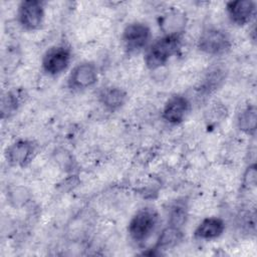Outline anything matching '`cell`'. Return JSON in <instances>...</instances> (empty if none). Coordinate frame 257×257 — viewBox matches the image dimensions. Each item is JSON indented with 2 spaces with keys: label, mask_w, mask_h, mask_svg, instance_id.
<instances>
[{
  "label": "cell",
  "mask_w": 257,
  "mask_h": 257,
  "mask_svg": "<svg viewBox=\"0 0 257 257\" xmlns=\"http://www.w3.org/2000/svg\"><path fill=\"white\" fill-rule=\"evenodd\" d=\"M159 25L164 34L182 35L186 29L187 16L178 9H172L160 17Z\"/></svg>",
  "instance_id": "cell-13"
},
{
  "label": "cell",
  "mask_w": 257,
  "mask_h": 257,
  "mask_svg": "<svg viewBox=\"0 0 257 257\" xmlns=\"http://www.w3.org/2000/svg\"><path fill=\"white\" fill-rule=\"evenodd\" d=\"M98 79V68L92 61H82L71 69L67 77V87L73 91L92 87Z\"/></svg>",
  "instance_id": "cell-7"
},
{
  "label": "cell",
  "mask_w": 257,
  "mask_h": 257,
  "mask_svg": "<svg viewBox=\"0 0 257 257\" xmlns=\"http://www.w3.org/2000/svg\"><path fill=\"white\" fill-rule=\"evenodd\" d=\"M21 94L19 91H9L7 92L6 95L3 96L2 98V105H1V112H2V117L4 118L5 115L8 117L13 114L18 107L20 106L21 103Z\"/></svg>",
  "instance_id": "cell-18"
},
{
  "label": "cell",
  "mask_w": 257,
  "mask_h": 257,
  "mask_svg": "<svg viewBox=\"0 0 257 257\" xmlns=\"http://www.w3.org/2000/svg\"><path fill=\"white\" fill-rule=\"evenodd\" d=\"M182 35L163 34L145 50L144 62L151 70L165 66L181 49Z\"/></svg>",
  "instance_id": "cell-1"
},
{
  "label": "cell",
  "mask_w": 257,
  "mask_h": 257,
  "mask_svg": "<svg viewBox=\"0 0 257 257\" xmlns=\"http://www.w3.org/2000/svg\"><path fill=\"white\" fill-rule=\"evenodd\" d=\"M71 49L65 44H57L48 48L41 59V69L49 76H57L64 72L71 62Z\"/></svg>",
  "instance_id": "cell-5"
},
{
  "label": "cell",
  "mask_w": 257,
  "mask_h": 257,
  "mask_svg": "<svg viewBox=\"0 0 257 257\" xmlns=\"http://www.w3.org/2000/svg\"><path fill=\"white\" fill-rule=\"evenodd\" d=\"M36 146L29 140H17L9 145L5 151L7 163L10 166L24 168L28 166L34 158Z\"/></svg>",
  "instance_id": "cell-9"
},
{
  "label": "cell",
  "mask_w": 257,
  "mask_h": 257,
  "mask_svg": "<svg viewBox=\"0 0 257 257\" xmlns=\"http://www.w3.org/2000/svg\"><path fill=\"white\" fill-rule=\"evenodd\" d=\"M226 14L237 26L249 24L256 14V3L252 0H236L226 3Z\"/></svg>",
  "instance_id": "cell-10"
},
{
  "label": "cell",
  "mask_w": 257,
  "mask_h": 257,
  "mask_svg": "<svg viewBox=\"0 0 257 257\" xmlns=\"http://www.w3.org/2000/svg\"><path fill=\"white\" fill-rule=\"evenodd\" d=\"M159 224V214L151 207H145L138 210L128 222L127 233L131 240L143 245L147 242L157 230Z\"/></svg>",
  "instance_id": "cell-2"
},
{
  "label": "cell",
  "mask_w": 257,
  "mask_h": 257,
  "mask_svg": "<svg viewBox=\"0 0 257 257\" xmlns=\"http://www.w3.org/2000/svg\"><path fill=\"white\" fill-rule=\"evenodd\" d=\"M188 219V204L185 199L174 201L168 211V225L183 228Z\"/></svg>",
  "instance_id": "cell-17"
},
{
  "label": "cell",
  "mask_w": 257,
  "mask_h": 257,
  "mask_svg": "<svg viewBox=\"0 0 257 257\" xmlns=\"http://www.w3.org/2000/svg\"><path fill=\"white\" fill-rule=\"evenodd\" d=\"M191 111V101L183 94H174L165 102L162 109V118L168 124H181Z\"/></svg>",
  "instance_id": "cell-8"
},
{
  "label": "cell",
  "mask_w": 257,
  "mask_h": 257,
  "mask_svg": "<svg viewBox=\"0 0 257 257\" xmlns=\"http://www.w3.org/2000/svg\"><path fill=\"white\" fill-rule=\"evenodd\" d=\"M226 73L224 67L222 66H214L205 74L203 79L200 81L196 90L199 95H210L215 92L225 81Z\"/></svg>",
  "instance_id": "cell-14"
},
{
  "label": "cell",
  "mask_w": 257,
  "mask_h": 257,
  "mask_svg": "<svg viewBox=\"0 0 257 257\" xmlns=\"http://www.w3.org/2000/svg\"><path fill=\"white\" fill-rule=\"evenodd\" d=\"M44 4L38 0H25L17 8V22L27 31H34L41 27L44 21Z\"/></svg>",
  "instance_id": "cell-6"
},
{
  "label": "cell",
  "mask_w": 257,
  "mask_h": 257,
  "mask_svg": "<svg viewBox=\"0 0 257 257\" xmlns=\"http://www.w3.org/2000/svg\"><path fill=\"white\" fill-rule=\"evenodd\" d=\"M197 48L204 54L222 56L232 48V40L226 30L209 26L202 30L197 40Z\"/></svg>",
  "instance_id": "cell-3"
},
{
  "label": "cell",
  "mask_w": 257,
  "mask_h": 257,
  "mask_svg": "<svg viewBox=\"0 0 257 257\" xmlns=\"http://www.w3.org/2000/svg\"><path fill=\"white\" fill-rule=\"evenodd\" d=\"M182 238L183 230L181 228L172 225H167V227L164 228L163 231L161 232L154 249L161 250L173 248L182 241Z\"/></svg>",
  "instance_id": "cell-16"
},
{
  "label": "cell",
  "mask_w": 257,
  "mask_h": 257,
  "mask_svg": "<svg viewBox=\"0 0 257 257\" xmlns=\"http://www.w3.org/2000/svg\"><path fill=\"white\" fill-rule=\"evenodd\" d=\"M152 31L148 24L144 22L128 23L121 33V43L128 54H136L146 50L150 45Z\"/></svg>",
  "instance_id": "cell-4"
},
{
  "label": "cell",
  "mask_w": 257,
  "mask_h": 257,
  "mask_svg": "<svg viewBox=\"0 0 257 257\" xmlns=\"http://www.w3.org/2000/svg\"><path fill=\"white\" fill-rule=\"evenodd\" d=\"M237 126L246 135L255 136L257 111L254 104H247L237 115Z\"/></svg>",
  "instance_id": "cell-15"
},
{
  "label": "cell",
  "mask_w": 257,
  "mask_h": 257,
  "mask_svg": "<svg viewBox=\"0 0 257 257\" xmlns=\"http://www.w3.org/2000/svg\"><path fill=\"white\" fill-rule=\"evenodd\" d=\"M226 225L219 217H207L203 219L194 230V237L198 240L211 241L223 235Z\"/></svg>",
  "instance_id": "cell-12"
},
{
  "label": "cell",
  "mask_w": 257,
  "mask_h": 257,
  "mask_svg": "<svg viewBox=\"0 0 257 257\" xmlns=\"http://www.w3.org/2000/svg\"><path fill=\"white\" fill-rule=\"evenodd\" d=\"M256 183V166L255 164L248 167L243 177V186L245 188L254 187Z\"/></svg>",
  "instance_id": "cell-19"
},
{
  "label": "cell",
  "mask_w": 257,
  "mask_h": 257,
  "mask_svg": "<svg viewBox=\"0 0 257 257\" xmlns=\"http://www.w3.org/2000/svg\"><path fill=\"white\" fill-rule=\"evenodd\" d=\"M99 103L109 112L119 110L127 100L126 91L118 86L108 85L102 87L97 95Z\"/></svg>",
  "instance_id": "cell-11"
}]
</instances>
